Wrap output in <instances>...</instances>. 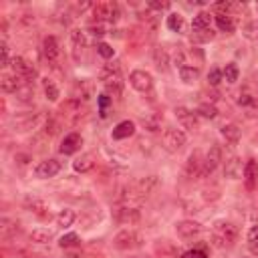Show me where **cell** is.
I'll list each match as a JSON object with an SVG mask.
<instances>
[{"label": "cell", "instance_id": "cell-31", "mask_svg": "<svg viewBox=\"0 0 258 258\" xmlns=\"http://www.w3.org/2000/svg\"><path fill=\"white\" fill-rule=\"evenodd\" d=\"M141 125L147 131H157L161 125V117L159 115H145V117H141Z\"/></svg>", "mask_w": 258, "mask_h": 258}, {"label": "cell", "instance_id": "cell-2", "mask_svg": "<svg viewBox=\"0 0 258 258\" xmlns=\"http://www.w3.org/2000/svg\"><path fill=\"white\" fill-rule=\"evenodd\" d=\"M238 238V228L230 222H216L212 228V244L214 246H232Z\"/></svg>", "mask_w": 258, "mask_h": 258}, {"label": "cell", "instance_id": "cell-6", "mask_svg": "<svg viewBox=\"0 0 258 258\" xmlns=\"http://www.w3.org/2000/svg\"><path fill=\"white\" fill-rule=\"evenodd\" d=\"M10 67H12V73L18 75L24 83H30V81L36 77V69H34L26 58H22V56H12Z\"/></svg>", "mask_w": 258, "mask_h": 258}, {"label": "cell", "instance_id": "cell-13", "mask_svg": "<svg viewBox=\"0 0 258 258\" xmlns=\"http://www.w3.org/2000/svg\"><path fill=\"white\" fill-rule=\"evenodd\" d=\"M42 52H44V58L50 62V64H56L58 56H60V48H58V40L54 36H46L42 40Z\"/></svg>", "mask_w": 258, "mask_h": 258}, {"label": "cell", "instance_id": "cell-33", "mask_svg": "<svg viewBox=\"0 0 258 258\" xmlns=\"http://www.w3.org/2000/svg\"><path fill=\"white\" fill-rule=\"evenodd\" d=\"M196 113L202 115V117H206V119H214L218 115V109L214 105H210V103H202V105H198Z\"/></svg>", "mask_w": 258, "mask_h": 258}, {"label": "cell", "instance_id": "cell-49", "mask_svg": "<svg viewBox=\"0 0 258 258\" xmlns=\"http://www.w3.org/2000/svg\"><path fill=\"white\" fill-rule=\"evenodd\" d=\"M238 103H240V105H244V107H248V105H254V97H250V95H240Z\"/></svg>", "mask_w": 258, "mask_h": 258}, {"label": "cell", "instance_id": "cell-36", "mask_svg": "<svg viewBox=\"0 0 258 258\" xmlns=\"http://www.w3.org/2000/svg\"><path fill=\"white\" fill-rule=\"evenodd\" d=\"M222 75H224L226 83H236V81H238V75H240V71H238V67H236L234 62H230V64H226V69L222 71Z\"/></svg>", "mask_w": 258, "mask_h": 258}, {"label": "cell", "instance_id": "cell-45", "mask_svg": "<svg viewBox=\"0 0 258 258\" xmlns=\"http://www.w3.org/2000/svg\"><path fill=\"white\" fill-rule=\"evenodd\" d=\"M248 242H250L252 248L258 250V226H252V228H250V232H248Z\"/></svg>", "mask_w": 258, "mask_h": 258}, {"label": "cell", "instance_id": "cell-38", "mask_svg": "<svg viewBox=\"0 0 258 258\" xmlns=\"http://www.w3.org/2000/svg\"><path fill=\"white\" fill-rule=\"evenodd\" d=\"M79 236L75 234V232H71V234H64L62 238H60V248H73V246H79Z\"/></svg>", "mask_w": 258, "mask_h": 258}, {"label": "cell", "instance_id": "cell-26", "mask_svg": "<svg viewBox=\"0 0 258 258\" xmlns=\"http://www.w3.org/2000/svg\"><path fill=\"white\" fill-rule=\"evenodd\" d=\"M220 133H222L224 139L230 141V143H238V141H240V129H238V125H234V123L224 125V127L220 129Z\"/></svg>", "mask_w": 258, "mask_h": 258}, {"label": "cell", "instance_id": "cell-12", "mask_svg": "<svg viewBox=\"0 0 258 258\" xmlns=\"http://www.w3.org/2000/svg\"><path fill=\"white\" fill-rule=\"evenodd\" d=\"M175 117L183 125V129H187V131H196L198 125H200L198 123V113L189 111L187 107H175Z\"/></svg>", "mask_w": 258, "mask_h": 258}, {"label": "cell", "instance_id": "cell-17", "mask_svg": "<svg viewBox=\"0 0 258 258\" xmlns=\"http://www.w3.org/2000/svg\"><path fill=\"white\" fill-rule=\"evenodd\" d=\"M22 85H24V81H22L18 75H14V73H4V75L0 77V87H2L4 93H14V95H16V91H18Z\"/></svg>", "mask_w": 258, "mask_h": 258}, {"label": "cell", "instance_id": "cell-4", "mask_svg": "<svg viewBox=\"0 0 258 258\" xmlns=\"http://www.w3.org/2000/svg\"><path fill=\"white\" fill-rule=\"evenodd\" d=\"M143 244V238L139 236V232L127 228V230H121L115 238H113V246L117 250H133V248H139Z\"/></svg>", "mask_w": 258, "mask_h": 258}, {"label": "cell", "instance_id": "cell-43", "mask_svg": "<svg viewBox=\"0 0 258 258\" xmlns=\"http://www.w3.org/2000/svg\"><path fill=\"white\" fill-rule=\"evenodd\" d=\"M0 52H2V60H0V67H10V52H8V44H6V40H2V44H0Z\"/></svg>", "mask_w": 258, "mask_h": 258}, {"label": "cell", "instance_id": "cell-27", "mask_svg": "<svg viewBox=\"0 0 258 258\" xmlns=\"http://www.w3.org/2000/svg\"><path fill=\"white\" fill-rule=\"evenodd\" d=\"M167 28H169L171 32H183V28H185V20H183V16L177 14V12L169 14V16H167Z\"/></svg>", "mask_w": 258, "mask_h": 258}, {"label": "cell", "instance_id": "cell-24", "mask_svg": "<svg viewBox=\"0 0 258 258\" xmlns=\"http://www.w3.org/2000/svg\"><path fill=\"white\" fill-rule=\"evenodd\" d=\"M179 77L183 83H194L200 77V64H189L185 62L183 67H179Z\"/></svg>", "mask_w": 258, "mask_h": 258}, {"label": "cell", "instance_id": "cell-40", "mask_svg": "<svg viewBox=\"0 0 258 258\" xmlns=\"http://www.w3.org/2000/svg\"><path fill=\"white\" fill-rule=\"evenodd\" d=\"M214 38V32L212 30H194L191 32V40L194 42H208Z\"/></svg>", "mask_w": 258, "mask_h": 258}, {"label": "cell", "instance_id": "cell-23", "mask_svg": "<svg viewBox=\"0 0 258 258\" xmlns=\"http://www.w3.org/2000/svg\"><path fill=\"white\" fill-rule=\"evenodd\" d=\"M210 26H212V16H210V12L202 10V12H198V14L194 16V22H191V28H194V30H212Z\"/></svg>", "mask_w": 258, "mask_h": 258}, {"label": "cell", "instance_id": "cell-19", "mask_svg": "<svg viewBox=\"0 0 258 258\" xmlns=\"http://www.w3.org/2000/svg\"><path fill=\"white\" fill-rule=\"evenodd\" d=\"M71 44H73V56H75V60H79L81 58V52H83V48L87 44L85 32L79 30V28H73L71 30Z\"/></svg>", "mask_w": 258, "mask_h": 258}, {"label": "cell", "instance_id": "cell-47", "mask_svg": "<svg viewBox=\"0 0 258 258\" xmlns=\"http://www.w3.org/2000/svg\"><path fill=\"white\" fill-rule=\"evenodd\" d=\"M147 8H151V10H167L169 8V2H147Z\"/></svg>", "mask_w": 258, "mask_h": 258}, {"label": "cell", "instance_id": "cell-25", "mask_svg": "<svg viewBox=\"0 0 258 258\" xmlns=\"http://www.w3.org/2000/svg\"><path fill=\"white\" fill-rule=\"evenodd\" d=\"M216 24L222 32H234V28H236L232 14H216Z\"/></svg>", "mask_w": 258, "mask_h": 258}, {"label": "cell", "instance_id": "cell-28", "mask_svg": "<svg viewBox=\"0 0 258 258\" xmlns=\"http://www.w3.org/2000/svg\"><path fill=\"white\" fill-rule=\"evenodd\" d=\"M75 93H77V97H75V99H79V101H81V99H83V101H87V99L93 95V85L85 79V81H81V83H77V85H75Z\"/></svg>", "mask_w": 258, "mask_h": 258}, {"label": "cell", "instance_id": "cell-46", "mask_svg": "<svg viewBox=\"0 0 258 258\" xmlns=\"http://www.w3.org/2000/svg\"><path fill=\"white\" fill-rule=\"evenodd\" d=\"M181 258H208L204 250H187L181 254Z\"/></svg>", "mask_w": 258, "mask_h": 258}, {"label": "cell", "instance_id": "cell-18", "mask_svg": "<svg viewBox=\"0 0 258 258\" xmlns=\"http://www.w3.org/2000/svg\"><path fill=\"white\" fill-rule=\"evenodd\" d=\"M24 204H26V208L32 212V214H36L38 218H48L50 214H48V208H46V204H44V200H40V198H36V196H26L24 198Z\"/></svg>", "mask_w": 258, "mask_h": 258}, {"label": "cell", "instance_id": "cell-30", "mask_svg": "<svg viewBox=\"0 0 258 258\" xmlns=\"http://www.w3.org/2000/svg\"><path fill=\"white\" fill-rule=\"evenodd\" d=\"M75 212L73 210H69V208H64V210H60L58 212V216H56V224L60 226V228H69L73 222H75Z\"/></svg>", "mask_w": 258, "mask_h": 258}, {"label": "cell", "instance_id": "cell-3", "mask_svg": "<svg viewBox=\"0 0 258 258\" xmlns=\"http://www.w3.org/2000/svg\"><path fill=\"white\" fill-rule=\"evenodd\" d=\"M185 141H187L185 133H183L181 129H177V127H167V129L163 131V135H161V145H163V149H167L169 153L181 151L183 145H185Z\"/></svg>", "mask_w": 258, "mask_h": 258}, {"label": "cell", "instance_id": "cell-1", "mask_svg": "<svg viewBox=\"0 0 258 258\" xmlns=\"http://www.w3.org/2000/svg\"><path fill=\"white\" fill-rule=\"evenodd\" d=\"M99 77H101V81H103V85H105L107 95H111V97H119V95L123 93V85H125V83H123L121 67H119L117 62H113V64H105V67L101 69Z\"/></svg>", "mask_w": 258, "mask_h": 258}, {"label": "cell", "instance_id": "cell-35", "mask_svg": "<svg viewBox=\"0 0 258 258\" xmlns=\"http://www.w3.org/2000/svg\"><path fill=\"white\" fill-rule=\"evenodd\" d=\"M153 60H155V67H157V69L165 71V69H167V52H165V48H155Z\"/></svg>", "mask_w": 258, "mask_h": 258}, {"label": "cell", "instance_id": "cell-22", "mask_svg": "<svg viewBox=\"0 0 258 258\" xmlns=\"http://www.w3.org/2000/svg\"><path fill=\"white\" fill-rule=\"evenodd\" d=\"M73 167H75V171H79V173L91 171V169L95 167V157H93V153H83L81 157H77V159L73 161Z\"/></svg>", "mask_w": 258, "mask_h": 258}, {"label": "cell", "instance_id": "cell-41", "mask_svg": "<svg viewBox=\"0 0 258 258\" xmlns=\"http://www.w3.org/2000/svg\"><path fill=\"white\" fill-rule=\"evenodd\" d=\"M222 79H224V75H222V71H220V69H212V71L208 73V83H210L212 87H218Z\"/></svg>", "mask_w": 258, "mask_h": 258}, {"label": "cell", "instance_id": "cell-42", "mask_svg": "<svg viewBox=\"0 0 258 258\" xmlns=\"http://www.w3.org/2000/svg\"><path fill=\"white\" fill-rule=\"evenodd\" d=\"M97 52H99L103 58H113V54H115V50H113L107 42H99V44H97Z\"/></svg>", "mask_w": 258, "mask_h": 258}, {"label": "cell", "instance_id": "cell-32", "mask_svg": "<svg viewBox=\"0 0 258 258\" xmlns=\"http://www.w3.org/2000/svg\"><path fill=\"white\" fill-rule=\"evenodd\" d=\"M42 89H44V95H46L48 101H56L58 99V87L50 79H44L42 81Z\"/></svg>", "mask_w": 258, "mask_h": 258}, {"label": "cell", "instance_id": "cell-15", "mask_svg": "<svg viewBox=\"0 0 258 258\" xmlns=\"http://www.w3.org/2000/svg\"><path fill=\"white\" fill-rule=\"evenodd\" d=\"M202 163H204V157L200 155V151H194V153H189V157H187V161H185V175L187 177H202Z\"/></svg>", "mask_w": 258, "mask_h": 258}, {"label": "cell", "instance_id": "cell-20", "mask_svg": "<svg viewBox=\"0 0 258 258\" xmlns=\"http://www.w3.org/2000/svg\"><path fill=\"white\" fill-rule=\"evenodd\" d=\"M224 175L230 177V179H240L244 175V167H242V161L238 157H230L224 165Z\"/></svg>", "mask_w": 258, "mask_h": 258}, {"label": "cell", "instance_id": "cell-51", "mask_svg": "<svg viewBox=\"0 0 258 258\" xmlns=\"http://www.w3.org/2000/svg\"><path fill=\"white\" fill-rule=\"evenodd\" d=\"M67 258H83V256H81V254H69Z\"/></svg>", "mask_w": 258, "mask_h": 258}, {"label": "cell", "instance_id": "cell-34", "mask_svg": "<svg viewBox=\"0 0 258 258\" xmlns=\"http://www.w3.org/2000/svg\"><path fill=\"white\" fill-rule=\"evenodd\" d=\"M244 177L252 183L256 177H258V163L254 161V159H250V161H246V165H244Z\"/></svg>", "mask_w": 258, "mask_h": 258}, {"label": "cell", "instance_id": "cell-5", "mask_svg": "<svg viewBox=\"0 0 258 258\" xmlns=\"http://www.w3.org/2000/svg\"><path fill=\"white\" fill-rule=\"evenodd\" d=\"M113 218L119 222V224H135L139 220V208L135 204H125V202H119L115 208H113Z\"/></svg>", "mask_w": 258, "mask_h": 258}, {"label": "cell", "instance_id": "cell-48", "mask_svg": "<svg viewBox=\"0 0 258 258\" xmlns=\"http://www.w3.org/2000/svg\"><path fill=\"white\" fill-rule=\"evenodd\" d=\"M89 30H91L93 36H103L105 34V28L101 24H93V26H89Z\"/></svg>", "mask_w": 258, "mask_h": 258}, {"label": "cell", "instance_id": "cell-8", "mask_svg": "<svg viewBox=\"0 0 258 258\" xmlns=\"http://www.w3.org/2000/svg\"><path fill=\"white\" fill-rule=\"evenodd\" d=\"M58 115H60L64 121H69V123H77V121L81 119V115H83V103H81L79 99H69V101H64V103L60 105Z\"/></svg>", "mask_w": 258, "mask_h": 258}, {"label": "cell", "instance_id": "cell-10", "mask_svg": "<svg viewBox=\"0 0 258 258\" xmlns=\"http://www.w3.org/2000/svg\"><path fill=\"white\" fill-rule=\"evenodd\" d=\"M129 85L135 89V91H139V93H147V91H151V87H153V79H151V75L147 73V71H133L131 75H129Z\"/></svg>", "mask_w": 258, "mask_h": 258}, {"label": "cell", "instance_id": "cell-21", "mask_svg": "<svg viewBox=\"0 0 258 258\" xmlns=\"http://www.w3.org/2000/svg\"><path fill=\"white\" fill-rule=\"evenodd\" d=\"M133 133H135V123H133V121H121V123H117V125L113 127L111 137H113V139H127V137H131Z\"/></svg>", "mask_w": 258, "mask_h": 258}, {"label": "cell", "instance_id": "cell-39", "mask_svg": "<svg viewBox=\"0 0 258 258\" xmlns=\"http://www.w3.org/2000/svg\"><path fill=\"white\" fill-rule=\"evenodd\" d=\"M214 8H216V12H218V14H230L234 8H238V4L228 2V0H222V2H216V4H214Z\"/></svg>", "mask_w": 258, "mask_h": 258}, {"label": "cell", "instance_id": "cell-44", "mask_svg": "<svg viewBox=\"0 0 258 258\" xmlns=\"http://www.w3.org/2000/svg\"><path fill=\"white\" fill-rule=\"evenodd\" d=\"M111 103V97L105 93V95H99V113H101V117H107V105Z\"/></svg>", "mask_w": 258, "mask_h": 258}, {"label": "cell", "instance_id": "cell-16", "mask_svg": "<svg viewBox=\"0 0 258 258\" xmlns=\"http://www.w3.org/2000/svg\"><path fill=\"white\" fill-rule=\"evenodd\" d=\"M175 232L181 238H194V236H198L202 232V226L198 222H194V220H181V222L175 224Z\"/></svg>", "mask_w": 258, "mask_h": 258}, {"label": "cell", "instance_id": "cell-37", "mask_svg": "<svg viewBox=\"0 0 258 258\" xmlns=\"http://www.w3.org/2000/svg\"><path fill=\"white\" fill-rule=\"evenodd\" d=\"M16 97H18L20 101H28V99H32V97H34V89H32V85H30V83H24V85L16 91Z\"/></svg>", "mask_w": 258, "mask_h": 258}, {"label": "cell", "instance_id": "cell-14", "mask_svg": "<svg viewBox=\"0 0 258 258\" xmlns=\"http://www.w3.org/2000/svg\"><path fill=\"white\" fill-rule=\"evenodd\" d=\"M81 145H83V137L79 135V133H69V135H64V139L60 141V153H64V155H73V153H77L79 149H81Z\"/></svg>", "mask_w": 258, "mask_h": 258}, {"label": "cell", "instance_id": "cell-7", "mask_svg": "<svg viewBox=\"0 0 258 258\" xmlns=\"http://www.w3.org/2000/svg\"><path fill=\"white\" fill-rule=\"evenodd\" d=\"M93 14H95V18L101 22V20H105V22H115L117 18H119V6L115 4V2H99V4H95L93 6Z\"/></svg>", "mask_w": 258, "mask_h": 258}, {"label": "cell", "instance_id": "cell-9", "mask_svg": "<svg viewBox=\"0 0 258 258\" xmlns=\"http://www.w3.org/2000/svg\"><path fill=\"white\" fill-rule=\"evenodd\" d=\"M222 161V149L218 145H212L210 151L204 155V163H202V177H208L214 173V169L220 165Z\"/></svg>", "mask_w": 258, "mask_h": 258}, {"label": "cell", "instance_id": "cell-11", "mask_svg": "<svg viewBox=\"0 0 258 258\" xmlns=\"http://www.w3.org/2000/svg\"><path fill=\"white\" fill-rule=\"evenodd\" d=\"M60 161L54 159V157H48L44 161H40L36 167H34V175L40 177V179H48V177H54L58 171H60Z\"/></svg>", "mask_w": 258, "mask_h": 258}, {"label": "cell", "instance_id": "cell-29", "mask_svg": "<svg viewBox=\"0 0 258 258\" xmlns=\"http://www.w3.org/2000/svg\"><path fill=\"white\" fill-rule=\"evenodd\" d=\"M30 240L36 242V244H48L52 240V232L46 230V228H36L30 232Z\"/></svg>", "mask_w": 258, "mask_h": 258}, {"label": "cell", "instance_id": "cell-50", "mask_svg": "<svg viewBox=\"0 0 258 258\" xmlns=\"http://www.w3.org/2000/svg\"><path fill=\"white\" fill-rule=\"evenodd\" d=\"M252 137H254V143H256V145H258V129H256V131H254V135H252Z\"/></svg>", "mask_w": 258, "mask_h": 258}]
</instances>
